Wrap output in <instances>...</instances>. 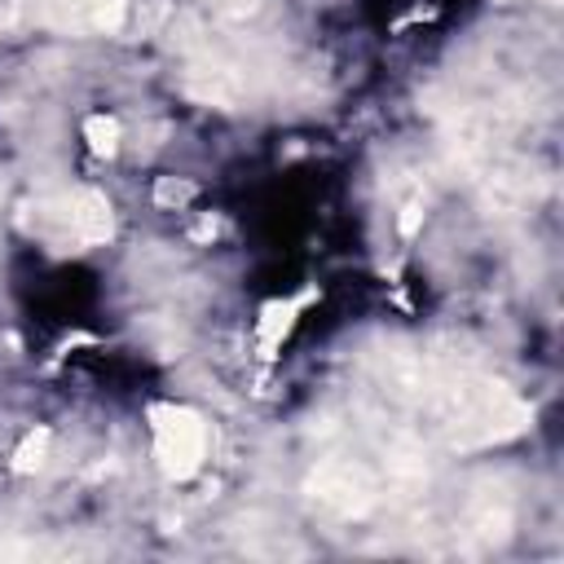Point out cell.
I'll return each mask as SVG.
<instances>
[{
  "mask_svg": "<svg viewBox=\"0 0 564 564\" xmlns=\"http://www.w3.org/2000/svg\"><path fill=\"white\" fill-rule=\"evenodd\" d=\"M445 401V427L454 445H489V441H507L529 423V410L489 379H458L441 388Z\"/></svg>",
  "mask_w": 564,
  "mask_h": 564,
  "instance_id": "cell-1",
  "label": "cell"
},
{
  "mask_svg": "<svg viewBox=\"0 0 564 564\" xmlns=\"http://www.w3.org/2000/svg\"><path fill=\"white\" fill-rule=\"evenodd\" d=\"M110 203L97 194V189H70V194H57V198H44L35 207V229L53 242V247H93L101 238H110Z\"/></svg>",
  "mask_w": 564,
  "mask_h": 564,
  "instance_id": "cell-2",
  "label": "cell"
},
{
  "mask_svg": "<svg viewBox=\"0 0 564 564\" xmlns=\"http://www.w3.org/2000/svg\"><path fill=\"white\" fill-rule=\"evenodd\" d=\"M150 423H154L159 467L172 480L194 476L203 467V458H207V423L194 410H185V405H154L150 410Z\"/></svg>",
  "mask_w": 564,
  "mask_h": 564,
  "instance_id": "cell-3",
  "label": "cell"
},
{
  "mask_svg": "<svg viewBox=\"0 0 564 564\" xmlns=\"http://www.w3.org/2000/svg\"><path fill=\"white\" fill-rule=\"evenodd\" d=\"M313 494L344 516H361L375 502V480L361 463H326L313 476Z\"/></svg>",
  "mask_w": 564,
  "mask_h": 564,
  "instance_id": "cell-4",
  "label": "cell"
},
{
  "mask_svg": "<svg viewBox=\"0 0 564 564\" xmlns=\"http://www.w3.org/2000/svg\"><path fill=\"white\" fill-rule=\"evenodd\" d=\"M300 304H304V300H282V304H269V308H264V317H260V352H264V357H273V348H278L282 335L291 330Z\"/></svg>",
  "mask_w": 564,
  "mask_h": 564,
  "instance_id": "cell-5",
  "label": "cell"
},
{
  "mask_svg": "<svg viewBox=\"0 0 564 564\" xmlns=\"http://www.w3.org/2000/svg\"><path fill=\"white\" fill-rule=\"evenodd\" d=\"M88 137H93V150H97V154H110L115 141H119V123L97 115V119H88Z\"/></svg>",
  "mask_w": 564,
  "mask_h": 564,
  "instance_id": "cell-6",
  "label": "cell"
},
{
  "mask_svg": "<svg viewBox=\"0 0 564 564\" xmlns=\"http://www.w3.org/2000/svg\"><path fill=\"white\" fill-rule=\"evenodd\" d=\"M44 449H48V432H31V436L22 441V449H18V471L40 467V463H44Z\"/></svg>",
  "mask_w": 564,
  "mask_h": 564,
  "instance_id": "cell-7",
  "label": "cell"
},
{
  "mask_svg": "<svg viewBox=\"0 0 564 564\" xmlns=\"http://www.w3.org/2000/svg\"><path fill=\"white\" fill-rule=\"evenodd\" d=\"M203 4L212 9V18H229V22H238V18L256 13L260 0H203Z\"/></svg>",
  "mask_w": 564,
  "mask_h": 564,
  "instance_id": "cell-8",
  "label": "cell"
}]
</instances>
